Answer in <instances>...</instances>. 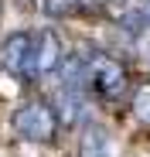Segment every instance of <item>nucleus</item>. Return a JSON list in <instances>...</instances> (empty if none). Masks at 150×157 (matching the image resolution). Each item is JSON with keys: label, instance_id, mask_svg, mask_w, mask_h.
Wrapping results in <instances>:
<instances>
[{"label": "nucleus", "instance_id": "423d86ee", "mask_svg": "<svg viewBox=\"0 0 150 157\" xmlns=\"http://www.w3.org/2000/svg\"><path fill=\"white\" fill-rule=\"evenodd\" d=\"M79 157H109V140H106V130L89 123L82 130V140H79Z\"/></svg>", "mask_w": 150, "mask_h": 157}, {"label": "nucleus", "instance_id": "20e7f679", "mask_svg": "<svg viewBox=\"0 0 150 157\" xmlns=\"http://www.w3.org/2000/svg\"><path fill=\"white\" fill-rule=\"evenodd\" d=\"M31 48H34V34L31 31L7 34L4 44H0V68H4L7 75L28 78V72H31Z\"/></svg>", "mask_w": 150, "mask_h": 157}, {"label": "nucleus", "instance_id": "f257e3e1", "mask_svg": "<svg viewBox=\"0 0 150 157\" xmlns=\"http://www.w3.org/2000/svg\"><path fill=\"white\" fill-rule=\"evenodd\" d=\"M85 89L103 96V99H116L123 89H126V68H123L119 58L106 55V51H85Z\"/></svg>", "mask_w": 150, "mask_h": 157}, {"label": "nucleus", "instance_id": "9d476101", "mask_svg": "<svg viewBox=\"0 0 150 157\" xmlns=\"http://www.w3.org/2000/svg\"><path fill=\"white\" fill-rule=\"evenodd\" d=\"M140 14H143V21H147V28H150V0H147V4L140 7Z\"/></svg>", "mask_w": 150, "mask_h": 157}, {"label": "nucleus", "instance_id": "7ed1b4c3", "mask_svg": "<svg viewBox=\"0 0 150 157\" xmlns=\"http://www.w3.org/2000/svg\"><path fill=\"white\" fill-rule=\"evenodd\" d=\"M62 58H65V48H62V38L44 28L34 34V48H31V72L28 78H41V75H51L62 68Z\"/></svg>", "mask_w": 150, "mask_h": 157}, {"label": "nucleus", "instance_id": "f03ea898", "mask_svg": "<svg viewBox=\"0 0 150 157\" xmlns=\"http://www.w3.org/2000/svg\"><path fill=\"white\" fill-rule=\"evenodd\" d=\"M58 116H55V106L44 99H31L14 113V133L31 140V144H51L58 137Z\"/></svg>", "mask_w": 150, "mask_h": 157}, {"label": "nucleus", "instance_id": "1a4fd4ad", "mask_svg": "<svg viewBox=\"0 0 150 157\" xmlns=\"http://www.w3.org/2000/svg\"><path fill=\"white\" fill-rule=\"evenodd\" d=\"M106 4H109V0H79V10H85V14H103Z\"/></svg>", "mask_w": 150, "mask_h": 157}, {"label": "nucleus", "instance_id": "6e6552de", "mask_svg": "<svg viewBox=\"0 0 150 157\" xmlns=\"http://www.w3.org/2000/svg\"><path fill=\"white\" fill-rule=\"evenodd\" d=\"M41 10L48 17L62 21V17H72L75 10H79V0H41Z\"/></svg>", "mask_w": 150, "mask_h": 157}, {"label": "nucleus", "instance_id": "39448f33", "mask_svg": "<svg viewBox=\"0 0 150 157\" xmlns=\"http://www.w3.org/2000/svg\"><path fill=\"white\" fill-rule=\"evenodd\" d=\"M55 116L62 126H75V123H82L85 116V96L79 86H62L58 96H55Z\"/></svg>", "mask_w": 150, "mask_h": 157}, {"label": "nucleus", "instance_id": "0eeeda50", "mask_svg": "<svg viewBox=\"0 0 150 157\" xmlns=\"http://www.w3.org/2000/svg\"><path fill=\"white\" fill-rule=\"evenodd\" d=\"M130 109H133V116L150 130V82H140V86L133 89V96H130Z\"/></svg>", "mask_w": 150, "mask_h": 157}]
</instances>
